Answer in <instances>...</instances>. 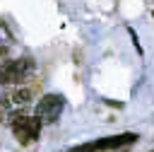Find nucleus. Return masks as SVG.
I'll list each match as a JSON object with an SVG mask.
<instances>
[{
    "instance_id": "nucleus-1",
    "label": "nucleus",
    "mask_w": 154,
    "mask_h": 152,
    "mask_svg": "<svg viewBox=\"0 0 154 152\" xmlns=\"http://www.w3.org/2000/svg\"><path fill=\"white\" fill-rule=\"evenodd\" d=\"M34 99V92L29 87H22V84H12L10 89H5L0 94V121L5 125H12L14 118L24 116L29 104Z\"/></svg>"
},
{
    "instance_id": "nucleus-2",
    "label": "nucleus",
    "mask_w": 154,
    "mask_h": 152,
    "mask_svg": "<svg viewBox=\"0 0 154 152\" xmlns=\"http://www.w3.org/2000/svg\"><path fill=\"white\" fill-rule=\"evenodd\" d=\"M34 72L29 58H12L7 51H0V84H19Z\"/></svg>"
},
{
    "instance_id": "nucleus-3",
    "label": "nucleus",
    "mask_w": 154,
    "mask_h": 152,
    "mask_svg": "<svg viewBox=\"0 0 154 152\" xmlns=\"http://www.w3.org/2000/svg\"><path fill=\"white\" fill-rule=\"evenodd\" d=\"M12 133H14V138L22 142V145H29V142H36L38 140V135H41V121L36 118V116H19V118H14L12 121Z\"/></svg>"
},
{
    "instance_id": "nucleus-4",
    "label": "nucleus",
    "mask_w": 154,
    "mask_h": 152,
    "mask_svg": "<svg viewBox=\"0 0 154 152\" xmlns=\"http://www.w3.org/2000/svg\"><path fill=\"white\" fill-rule=\"evenodd\" d=\"M63 106H65V99L60 94H43L36 101V118L41 123H55L63 113Z\"/></svg>"
},
{
    "instance_id": "nucleus-5",
    "label": "nucleus",
    "mask_w": 154,
    "mask_h": 152,
    "mask_svg": "<svg viewBox=\"0 0 154 152\" xmlns=\"http://www.w3.org/2000/svg\"><path fill=\"white\" fill-rule=\"evenodd\" d=\"M132 142H137V135L135 133H120V135L94 140V150L96 152H101V150H116V147H125V145H132Z\"/></svg>"
},
{
    "instance_id": "nucleus-6",
    "label": "nucleus",
    "mask_w": 154,
    "mask_h": 152,
    "mask_svg": "<svg viewBox=\"0 0 154 152\" xmlns=\"http://www.w3.org/2000/svg\"><path fill=\"white\" fill-rule=\"evenodd\" d=\"M12 41H14L12 31H10V29H7V24L0 19V51H7V48L12 46Z\"/></svg>"
}]
</instances>
